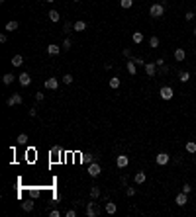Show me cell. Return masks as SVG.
<instances>
[{
    "mask_svg": "<svg viewBox=\"0 0 196 217\" xmlns=\"http://www.w3.org/2000/svg\"><path fill=\"white\" fill-rule=\"evenodd\" d=\"M149 14H151V18H163L165 16V6L163 4H151L149 6Z\"/></svg>",
    "mask_w": 196,
    "mask_h": 217,
    "instance_id": "1",
    "label": "cell"
},
{
    "mask_svg": "<svg viewBox=\"0 0 196 217\" xmlns=\"http://www.w3.org/2000/svg\"><path fill=\"white\" fill-rule=\"evenodd\" d=\"M159 96L163 100H173V96H174V90L171 88V86H163V88L159 90Z\"/></svg>",
    "mask_w": 196,
    "mask_h": 217,
    "instance_id": "2",
    "label": "cell"
},
{
    "mask_svg": "<svg viewBox=\"0 0 196 217\" xmlns=\"http://www.w3.org/2000/svg\"><path fill=\"white\" fill-rule=\"evenodd\" d=\"M100 172H102V168H100L98 162H90V164H88V174H90V178L100 176Z\"/></svg>",
    "mask_w": 196,
    "mask_h": 217,
    "instance_id": "3",
    "label": "cell"
},
{
    "mask_svg": "<svg viewBox=\"0 0 196 217\" xmlns=\"http://www.w3.org/2000/svg\"><path fill=\"white\" fill-rule=\"evenodd\" d=\"M86 215H88V217H96V215H100V209L96 207V203H94V202H90L88 206H86Z\"/></svg>",
    "mask_w": 196,
    "mask_h": 217,
    "instance_id": "4",
    "label": "cell"
},
{
    "mask_svg": "<svg viewBox=\"0 0 196 217\" xmlns=\"http://www.w3.org/2000/svg\"><path fill=\"white\" fill-rule=\"evenodd\" d=\"M145 74H147V76H155V74H157V65H155V63H145Z\"/></svg>",
    "mask_w": 196,
    "mask_h": 217,
    "instance_id": "5",
    "label": "cell"
},
{
    "mask_svg": "<svg viewBox=\"0 0 196 217\" xmlns=\"http://www.w3.org/2000/svg\"><path fill=\"white\" fill-rule=\"evenodd\" d=\"M22 102H24L22 94H12L10 98H8V106H20Z\"/></svg>",
    "mask_w": 196,
    "mask_h": 217,
    "instance_id": "6",
    "label": "cell"
},
{
    "mask_svg": "<svg viewBox=\"0 0 196 217\" xmlns=\"http://www.w3.org/2000/svg\"><path fill=\"white\" fill-rule=\"evenodd\" d=\"M155 160H157V164H159V166H165V164H169L171 157L167 155V153H159V155L155 157Z\"/></svg>",
    "mask_w": 196,
    "mask_h": 217,
    "instance_id": "7",
    "label": "cell"
},
{
    "mask_svg": "<svg viewBox=\"0 0 196 217\" xmlns=\"http://www.w3.org/2000/svg\"><path fill=\"white\" fill-rule=\"evenodd\" d=\"M57 86H59V78L51 76V78L45 80V88H47V90H57Z\"/></svg>",
    "mask_w": 196,
    "mask_h": 217,
    "instance_id": "8",
    "label": "cell"
},
{
    "mask_svg": "<svg viewBox=\"0 0 196 217\" xmlns=\"http://www.w3.org/2000/svg\"><path fill=\"white\" fill-rule=\"evenodd\" d=\"M186 196L188 194H184V192H181V194L177 196V198H174V203H177V206H186V203H188V198H186Z\"/></svg>",
    "mask_w": 196,
    "mask_h": 217,
    "instance_id": "9",
    "label": "cell"
},
{
    "mask_svg": "<svg viewBox=\"0 0 196 217\" xmlns=\"http://www.w3.org/2000/svg\"><path fill=\"white\" fill-rule=\"evenodd\" d=\"M116 164H118L120 168H126V166L130 164V158H128L126 155H120V157H116Z\"/></svg>",
    "mask_w": 196,
    "mask_h": 217,
    "instance_id": "10",
    "label": "cell"
},
{
    "mask_svg": "<svg viewBox=\"0 0 196 217\" xmlns=\"http://www.w3.org/2000/svg\"><path fill=\"white\" fill-rule=\"evenodd\" d=\"M18 80H20V84H22V86H30V84H32V76H30L28 73H22Z\"/></svg>",
    "mask_w": 196,
    "mask_h": 217,
    "instance_id": "11",
    "label": "cell"
},
{
    "mask_svg": "<svg viewBox=\"0 0 196 217\" xmlns=\"http://www.w3.org/2000/svg\"><path fill=\"white\" fill-rule=\"evenodd\" d=\"M174 61H184V57H186V51L182 47H178V49H174Z\"/></svg>",
    "mask_w": 196,
    "mask_h": 217,
    "instance_id": "12",
    "label": "cell"
},
{
    "mask_svg": "<svg viewBox=\"0 0 196 217\" xmlns=\"http://www.w3.org/2000/svg\"><path fill=\"white\" fill-rule=\"evenodd\" d=\"M61 49H63V47H59L57 43L47 45V53H49V55H59V51H61Z\"/></svg>",
    "mask_w": 196,
    "mask_h": 217,
    "instance_id": "13",
    "label": "cell"
},
{
    "mask_svg": "<svg viewBox=\"0 0 196 217\" xmlns=\"http://www.w3.org/2000/svg\"><path fill=\"white\" fill-rule=\"evenodd\" d=\"M73 30H75V31H85V30H86V22H82V20H77V22L73 24Z\"/></svg>",
    "mask_w": 196,
    "mask_h": 217,
    "instance_id": "14",
    "label": "cell"
},
{
    "mask_svg": "<svg viewBox=\"0 0 196 217\" xmlns=\"http://www.w3.org/2000/svg\"><path fill=\"white\" fill-rule=\"evenodd\" d=\"M133 180H135V184H143L145 180H147V176H145V172H135V176H133Z\"/></svg>",
    "mask_w": 196,
    "mask_h": 217,
    "instance_id": "15",
    "label": "cell"
},
{
    "mask_svg": "<svg viewBox=\"0 0 196 217\" xmlns=\"http://www.w3.org/2000/svg\"><path fill=\"white\" fill-rule=\"evenodd\" d=\"M116 211H118L116 203H114V202H106V213H108V215H114Z\"/></svg>",
    "mask_w": 196,
    "mask_h": 217,
    "instance_id": "16",
    "label": "cell"
},
{
    "mask_svg": "<svg viewBox=\"0 0 196 217\" xmlns=\"http://www.w3.org/2000/svg\"><path fill=\"white\" fill-rule=\"evenodd\" d=\"M128 73H130V74H135L137 73V65H135V61H133V59H130V61H128Z\"/></svg>",
    "mask_w": 196,
    "mask_h": 217,
    "instance_id": "17",
    "label": "cell"
},
{
    "mask_svg": "<svg viewBox=\"0 0 196 217\" xmlns=\"http://www.w3.org/2000/svg\"><path fill=\"white\" fill-rule=\"evenodd\" d=\"M120 84H122V78H120V76H112L110 78V88H120Z\"/></svg>",
    "mask_w": 196,
    "mask_h": 217,
    "instance_id": "18",
    "label": "cell"
},
{
    "mask_svg": "<svg viewBox=\"0 0 196 217\" xmlns=\"http://www.w3.org/2000/svg\"><path fill=\"white\" fill-rule=\"evenodd\" d=\"M47 16H49V20H51V22H55V24L59 22V18H61L57 10H49V14H47Z\"/></svg>",
    "mask_w": 196,
    "mask_h": 217,
    "instance_id": "19",
    "label": "cell"
},
{
    "mask_svg": "<svg viewBox=\"0 0 196 217\" xmlns=\"http://www.w3.org/2000/svg\"><path fill=\"white\" fill-rule=\"evenodd\" d=\"M18 30V22L16 20H10V22L6 24V31H16Z\"/></svg>",
    "mask_w": 196,
    "mask_h": 217,
    "instance_id": "20",
    "label": "cell"
},
{
    "mask_svg": "<svg viewBox=\"0 0 196 217\" xmlns=\"http://www.w3.org/2000/svg\"><path fill=\"white\" fill-rule=\"evenodd\" d=\"M90 198H92V199H98V198H100V188H98V186H92V188H90Z\"/></svg>",
    "mask_w": 196,
    "mask_h": 217,
    "instance_id": "21",
    "label": "cell"
},
{
    "mask_svg": "<svg viewBox=\"0 0 196 217\" xmlns=\"http://www.w3.org/2000/svg\"><path fill=\"white\" fill-rule=\"evenodd\" d=\"M184 149H186V153L192 155V153H196V143H194V141H188V143L184 145Z\"/></svg>",
    "mask_w": 196,
    "mask_h": 217,
    "instance_id": "22",
    "label": "cell"
},
{
    "mask_svg": "<svg viewBox=\"0 0 196 217\" xmlns=\"http://www.w3.org/2000/svg\"><path fill=\"white\" fill-rule=\"evenodd\" d=\"M12 65H14V66H22V65H24V57H22V55H14Z\"/></svg>",
    "mask_w": 196,
    "mask_h": 217,
    "instance_id": "23",
    "label": "cell"
},
{
    "mask_svg": "<svg viewBox=\"0 0 196 217\" xmlns=\"http://www.w3.org/2000/svg\"><path fill=\"white\" fill-rule=\"evenodd\" d=\"M131 39H133V43H137V45H139L141 41H143V33H141V31H135V33L131 35Z\"/></svg>",
    "mask_w": 196,
    "mask_h": 217,
    "instance_id": "24",
    "label": "cell"
},
{
    "mask_svg": "<svg viewBox=\"0 0 196 217\" xmlns=\"http://www.w3.org/2000/svg\"><path fill=\"white\" fill-rule=\"evenodd\" d=\"M14 78H16L14 74H10V73H8V74H4V76H2V82L8 86V84H12V82H14Z\"/></svg>",
    "mask_w": 196,
    "mask_h": 217,
    "instance_id": "25",
    "label": "cell"
},
{
    "mask_svg": "<svg viewBox=\"0 0 196 217\" xmlns=\"http://www.w3.org/2000/svg\"><path fill=\"white\" fill-rule=\"evenodd\" d=\"M149 47H153V49L159 47V37L157 35H151V39H149Z\"/></svg>",
    "mask_w": 196,
    "mask_h": 217,
    "instance_id": "26",
    "label": "cell"
},
{
    "mask_svg": "<svg viewBox=\"0 0 196 217\" xmlns=\"http://www.w3.org/2000/svg\"><path fill=\"white\" fill-rule=\"evenodd\" d=\"M178 80H181V82H188V80H190V73H186V70H182V73L178 74Z\"/></svg>",
    "mask_w": 196,
    "mask_h": 217,
    "instance_id": "27",
    "label": "cell"
},
{
    "mask_svg": "<svg viewBox=\"0 0 196 217\" xmlns=\"http://www.w3.org/2000/svg\"><path fill=\"white\" fill-rule=\"evenodd\" d=\"M22 209H24V211H32V209H33V202H32V199L24 202V203H22Z\"/></svg>",
    "mask_w": 196,
    "mask_h": 217,
    "instance_id": "28",
    "label": "cell"
},
{
    "mask_svg": "<svg viewBox=\"0 0 196 217\" xmlns=\"http://www.w3.org/2000/svg\"><path fill=\"white\" fill-rule=\"evenodd\" d=\"M120 6L126 8V10H130V8L133 6V0H120Z\"/></svg>",
    "mask_w": 196,
    "mask_h": 217,
    "instance_id": "29",
    "label": "cell"
},
{
    "mask_svg": "<svg viewBox=\"0 0 196 217\" xmlns=\"http://www.w3.org/2000/svg\"><path fill=\"white\" fill-rule=\"evenodd\" d=\"M73 80H75V76L71 73H67V74H63V82L65 84H73Z\"/></svg>",
    "mask_w": 196,
    "mask_h": 217,
    "instance_id": "30",
    "label": "cell"
},
{
    "mask_svg": "<svg viewBox=\"0 0 196 217\" xmlns=\"http://www.w3.org/2000/svg\"><path fill=\"white\" fill-rule=\"evenodd\" d=\"M61 47H63V51H69V49H71V47H73V41H71V39H69V37H67V39L63 41V45H61Z\"/></svg>",
    "mask_w": 196,
    "mask_h": 217,
    "instance_id": "31",
    "label": "cell"
},
{
    "mask_svg": "<svg viewBox=\"0 0 196 217\" xmlns=\"http://www.w3.org/2000/svg\"><path fill=\"white\" fill-rule=\"evenodd\" d=\"M16 141H18L20 145H26V143H28V135H26V133H20V135H18V139H16Z\"/></svg>",
    "mask_w": 196,
    "mask_h": 217,
    "instance_id": "32",
    "label": "cell"
},
{
    "mask_svg": "<svg viewBox=\"0 0 196 217\" xmlns=\"http://www.w3.org/2000/svg\"><path fill=\"white\" fill-rule=\"evenodd\" d=\"M157 73H159L161 76H165V74H169V66H167V65H161V66H159V70H157Z\"/></svg>",
    "mask_w": 196,
    "mask_h": 217,
    "instance_id": "33",
    "label": "cell"
},
{
    "mask_svg": "<svg viewBox=\"0 0 196 217\" xmlns=\"http://www.w3.org/2000/svg\"><path fill=\"white\" fill-rule=\"evenodd\" d=\"M122 55L126 57V59H131V49H128V47H126V49L122 51Z\"/></svg>",
    "mask_w": 196,
    "mask_h": 217,
    "instance_id": "34",
    "label": "cell"
},
{
    "mask_svg": "<svg viewBox=\"0 0 196 217\" xmlns=\"http://www.w3.org/2000/svg\"><path fill=\"white\" fill-rule=\"evenodd\" d=\"M184 18H186V22H190V20H194V18H196V12H188Z\"/></svg>",
    "mask_w": 196,
    "mask_h": 217,
    "instance_id": "35",
    "label": "cell"
},
{
    "mask_svg": "<svg viewBox=\"0 0 196 217\" xmlns=\"http://www.w3.org/2000/svg\"><path fill=\"white\" fill-rule=\"evenodd\" d=\"M182 192H184V194H190V192H192V186H190V184H184V186H182Z\"/></svg>",
    "mask_w": 196,
    "mask_h": 217,
    "instance_id": "36",
    "label": "cell"
},
{
    "mask_svg": "<svg viewBox=\"0 0 196 217\" xmlns=\"http://www.w3.org/2000/svg\"><path fill=\"white\" fill-rule=\"evenodd\" d=\"M49 215H51V217H59L61 211H59V209H51V211H49Z\"/></svg>",
    "mask_w": 196,
    "mask_h": 217,
    "instance_id": "37",
    "label": "cell"
},
{
    "mask_svg": "<svg viewBox=\"0 0 196 217\" xmlns=\"http://www.w3.org/2000/svg\"><path fill=\"white\" fill-rule=\"evenodd\" d=\"M65 215H67V217H77V209H69Z\"/></svg>",
    "mask_w": 196,
    "mask_h": 217,
    "instance_id": "38",
    "label": "cell"
},
{
    "mask_svg": "<svg viewBox=\"0 0 196 217\" xmlns=\"http://www.w3.org/2000/svg\"><path fill=\"white\" fill-rule=\"evenodd\" d=\"M35 100L37 102H43V92H35Z\"/></svg>",
    "mask_w": 196,
    "mask_h": 217,
    "instance_id": "39",
    "label": "cell"
},
{
    "mask_svg": "<svg viewBox=\"0 0 196 217\" xmlns=\"http://www.w3.org/2000/svg\"><path fill=\"white\" fill-rule=\"evenodd\" d=\"M126 188H128V186H126ZM126 194H128V196H135V188H128Z\"/></svg>",
    "mask_w": 196,
    "mask_h": 217,
    "instance_id": "40",
    "label": "cell"
},
{
    "mask_svg": "<svg viewBox=\"0 0 196 217\" xmlns=\"http://www.w3.org/2000/svg\"><path fill=\"white\" fill-rule=\"evenodd\" d=\"M30 196H32V198H37V196H39V190H35V188H33V190L30 192Z\"/></svg>",
    "mask_w": 196,
    "mask_h": 217,
    "instance_id": "41",
    "label": "cell"
},
{
    "mask_svg": "<svg viewBox=\"0 0 196 217\" xmlns=\"http://www.w3.org/2000/svg\"><path fill=\"white\" fill-rule=\"evenodd\" d=\"M120 184H122V186H128V176H122V178H120Z\"/></svg>",
    "mask_w": 196,
    "mask_h": 217,
    "instance_id": "42",
    "label": "cell"
},
{
    "mask_svg": "<svg viewBox=\"0 0 196 217\" xmlns=\"http://www.w3.org/2000/svg\"><path fill=\"white\" fill-rule=\"evenodd\" d=\"M133 61H135V65H145V61L141 59V57H135V59H133Z\"/></svg>",
    "mask_w": 196,
    "mask_h": 217,
    "instance_id": "43",
    "label": "cell"
},
{
    "mask_svg": "<svg viewBox=\"0 0 196 217\" xmlns=\"http://www.w3.org/2000/svg\"><path fill=\"white\" fill-rule=\"evenodd\" d=\"M71 30H73V24L67 22V24H65V31H71Z\"/></svg>",
    "mask_w": 196,
    "mask_h": 217,
    "instance_id": "44",
    "label": "cell"
},
{
    "mask_svg": "<svg viewBox=\"0 0 196 217\" xmlns=\"http://www.w3.org/2000/svg\"><path fill=\"white\" fill-rule=\"evenodd\" d=\"M8 41V37H6V33H2V35H0V43H6Z\"/></svg>",
    "mask_w": 196,
    "mask_h": 217,
    "instance_id": "45",
    "label": "cell"
},
{
    "mask_svg": "<svg viewBox=\"0 0 196 217\" xmlns=\"http://www.w3.org/2000/svg\"><path fill=\"white\" fill-rule=\"evenodd\" d=\"M155 65H157V66H161V65H165V59H157V61H155Z\"/></svg>",
    "mask_w": 196,
    "mask_h": 217,
    "instance_id": "46",
    "label": "cell"
},
{
    "mask_svg": "<svg viewBox=\"0 0 196 217\" xmlns=\"http://www.w3.org/2000/svg\"><path fill=\"white\" fill-rule=\"evenodd\" d=\"M45 2H47V4H51V2H55V0H45Z\"/></svg>",
    "mask_w": 196,
    "mask_h": 217,
    "instance_id": "47",
    "label": "cell"
},
{
    "mask_svg": "<svg viewBox=\"0 0 196 217\" xmlns=\"http://www.w3.org/2000/svg\"><path fill=\"white\" fill-rule=\"evenodd\" d=\"M194 35H196V28H194Z\"/></svg>",
    "mask_w": 196,
    "mask_h": 217,
    "instance_id": "48",
    "label": "cell"
},
{
    "mask_svg": "<svg viewBox=\"0 0 196 217\" xmlns=\"http://www.w3.org/2000/svg\"><path fill=\"white\" fill-rule=\"evenodd\" d=\"M75 2H81V0H75Z\"/></svg>",
    "mask_w": 196,
    "mask_h": 217,
    "instance_id": "49",
    "label": "cell"
}]
</instances>
